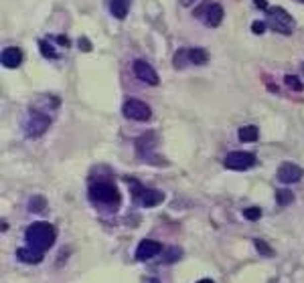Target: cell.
<instances>
[{
	"label": "cell",
	"mask_w": 304,
	"mask_h": 283,
	"mask_svg": "<svg viewBox=\"0 0 304 283\" xmlns=\"http://www.w3.org/2000/svg\"><path fill=\"white\" fill-rule=\"evenodd\" d=\"M284 81H286V85L290 87L292 91H302L304 89V85H302V81L296 77V75H286L284 77Z\"/></svg>",
	"instance_id": "obj_19"
},
{
	"label": "cell",
	"mask_w": 304,
	"mask_h": 283,
	"mask_svg": "<svg viewBox=\"0 0 304 283\" xmlns=\"http://www.w3.org/2000/svg\"><path fill=\"white\" fill-rule=\"evenodd\" d=\"M162 251V245L158 241H152V239H144V241H140L138 249H136V259L138 261H146L150 257H154Z\"/></svg>",
	"instance_id": "obj_9"
},
{
	"label": "cell",
	"mask_w": 304,
	"mask_h": 283,
	"mask_svg": "<svg viewBox=\"0 0 304 283\" xmlns=\"http://www.w3.org/2000/svg\"><path fill=\"white\" fill-rule=\"evenodd\" d=\"M134 75H136L140 81L148 83V85H158V75H156V71L152 69V65H148V63L142 61V59L134 61Z\"/></svg>",
	"instance_id": "obj_8"
},
{
	"label": "cell",
	"mask_w": 304,
	"mask_h": 283,
	"mask_svg": "<svg viewBox=\"0 0 304 283\" xmlns=\"http://www.w3.org/2000/svg\"><path fill=\"white\" fill-rule=\"evenodd\" d=\"M223 164L229 170H248L255 164V156L252 152H229Z\"/></svg>",
	"instance_id": "obj_5"
},
{
	"label": "cell",
	"mask_w": 304,
	"mask_h": 283,
	"mask_svg": "<svg viewBox=\"0 0 304 283\" xmlns=\"http://www.w3.org/2000/svg\"><path fill=\"white\" fill-rule=\"evenodd\" d=\"M255 249L262 253V255H266V257H270V255H274V251H272V247L266 243V241H262V239H255Z\"/></svg>",
	"instance_id": "obj_20"
},
{
	"label": "cell",
	"mask_w": 304,
	"mask_h": 283,
	"mask_svg": "<svg viewBox=\"0 0 304 283\" xmlns=\"http://www.w3.org/2000/svg\"><path fill=\"white\" fill-rule=\"evenodd\" d=\"M23 63V53H20L18 47H8L2 51V65L8 69H16Z\"/></svg>",
	"instance_id": "obj_11"
},
{
	"label": "cell",
	"mask_w": 304,
	"mask_h": 283,
	"mask_svg": "<svg viewBox=\"0 0 304 283\" xmlns=\"http://www.w3.org/2000/svg\"><path fill=\"white\" fill-rule=\"evenodd\" d=\"M181 4H183V6H189V4H191V0H181Z\"/></svg>",
	"instance_id": "obj_30"
},
{
	"label": "cell",
	"mask_w": 304,
	"mask_h": 283,
	"mask_svg": "<svg viewBox=\"0 0 304 283\" xmlns=\"http://www.w3.org/2000/svg\"><path fill=\"white\" fill-rule=\"evenodd\" d=\"M276 176H278L280 182H284V184H294V182H298L304 176V170L298 164H294V162H284L278 168Z\"/></svg>",
	"instance_id": "obj_6"
},
{
	"label": "cell",
	"mask_w": 304,
	"mask_h": 283,
	"mask_svg": "<svg viewBox=\"0 0 304 283\" xmlns=\"http://www.w3.org/2000/svg\"><path fill=\"white\" fill-rule=\"evenodd\" d=\"M55 237H57V233H55L53 225H49V223H33L25 233L29 247H33L41 253H45L47 249L53 247Z\"/></svg>",
	"instance_id": "obj_1"
},
{
	"label": "cell",
	"mask_w": 304,
	"mask_h": 283,
	"mask_svg": "<svg viewBox=\"0 0 304 283\" xmlns=\"http://www.w3.org/2000/svg\"><path fill=\"white\" fill-rule=\"evenodd\" d=\"M122 112H124L126 118L136 120V121H148V120L152 118L150 105H146V103L140 101V99H128V101L122 105Z\"/></svg>",
	"instance_id": "obj_4"
},
{
	"label": "cell",
	"mask_w": 304,
	"mask_h": 283,
	"mask_svg": "<svg viewBox=\"0 0 304 283\" xmlns=\"http://www.w3.org/2000/svg\"><path fill=\"white\" fill-rule=\"evenodd\" d=\"M128 6H130V0H112V14L116 16V18H126V14H128Z\"/></svg>",
	"instance_id": "obj_15"
},
{
	"label": "cell",
	"mask_w": 304,
	"mask_h": 283,
	"mask_svg": "<svg viewBox=\"0 0 304 283\" xmlns=\"http://www.w3.org/2000/svg\"><path fill=\"white\" fill-rule=\"evenodd\" d=\"M57 40H59V42H61V45H67V42H69V40H67V39H63V37H59V39H57Z\"/></svg>",
	"instance_id": "obj_27"
},
{
	"label": "cell",
	"mask_w": 304,
	"mask_h": 283,
	"mask_svg": "<svg viewBox=\"0 0 304 283\" xmlns=\"http://www.w3.org/2000/svg\"><path fill=\"white\" fill-rule=\"evenodd\" d=\"M189 61L193 65H205L209 61V55H207V51L203 47H195V49L189 51Z\"/></svg>",
	"instance_id": "obj_14"
},
{
	"label": "cell",
	"mask_w": 304,
	"mask_h": 283,
	"mask_svg": "<svg viewBox=\"0 0 304 283\" xmlns=\"http://www.w3.org/2000/svg\"><path fill=\"white\" fill-rule=\"evenodd\" d=\"M221 20H223V8L219 4H211L209 10H207V14H205V23L209 27H219Z\"/></svg>",
	"instance_id": "obj_13"
},
{
	"label": "cell",
	"mask_w": 304,
	"mask_h": 283,
	"mask_svg": "<svg viewBox=\"0 0 304 283\" xmlns=\"http://www.w3.org/2000/svg\"><path fill=\"white\" fill-rule=\"evenodd\" d=\"M49 125H51L49 116L41 114V112H35V110H31V112L25 116V120H23V129H25V134H27L29 138H39V136H43V134L47 132Z\"/></svg>",
	"instance_id": "obj_2"
},
{
	"label": "cell",
	"mask_w": 304,
	"mask_h": 283,
	"mask_svg": "<svg viewBox=\"0 0 304 283\" xmlns=\"http://www.w3.org/2000/svg\"><path fill=\"white\" fill-rule=\"evenodd\" d=\"M252 31H253L255 35H264L266 23H262V20H255V23H252Z\"/></svg>",
	"instance_id": "obj_22"
},
{
	"label": "cell",
	"mask_w": 304,
	"mask_h": 283,
	"mask_svg": "<svg viewBox=\"0 0 304 283\" xmlns=\"http://www.w3.org/2000/svg\"><path fill=\"white\" fill-rule=\"evenodd\" d=\"M253 2H255V6H257V8H262V10H266V8H268V2H266V0H253Z\"/></svg>",
	"instance_id": "obj_26"
},
{
	"label": "cell",
	"mask_w": 304,
	"mask_h": 283,
	"mask_svg": "<svg viewBox=\"0 0 304 283\" xmlns=\"http://www.w3.org/2000/svg\"><path fill=\"white\" fill-rule=\"evenodd\" d=\"M164 201V194L156 188H144L142 194H140V204L144 208H152V206H156Z\"/></svg>",
	"instance_id": "obj_10"
},
{
	"label": "cell",
	"mask_w": 304,
	"mask_h": 283,
	"mask_svg": "<svg viewBox=\"0 0 304 283\" xmlns=\"http://www.w3.org/2000/svg\"><path fill=\"white\" fill-rule=\"evenodd\" d=\"M244 216H246L248 221H257L259 216H262V210H259L257 206H250V208L244 210Z\"/></svg>",
	"instance_id": "obj_21"
},
{
	"label": "cell",
	"mask_w": 304,
	"mask_h": 283,
	"mask_svg": "<svg viewBox=\"0 0 304 283\" xmlns=\"http://www.w3.org/2000/svg\"><path fill=\"white\" fill-rule=\"evenodd\" d=\"M302 73H304V63H302Z\"/></svg>",
	"instance_id": "obj_31"
},
{
	"label": "cell",
	"mask_w": 304,
	"mask_h": 283,
	"mask_svg": "<svg viewBox=\"0 0 304 283\" xmlns=\"http://www.w3.org/2000/svg\"><path fill=\"white\" fill-rule=\"evenodd\" d=\"M16 257L23 261V263H31V265H37L43 261V253L33 249V247H23V249H18L16 251Z\"/></svg>",
	"instance_id": "obj_12"
},
{
	"label": "cell",
	"mask_w": 304,
	"mask_h": 283,
	"mask_svg": "<svg viewBox=\"0 0 304 283\" xmlns=\"http://www.w3.org/2000/svg\"><path fill=\"white\" fill-rule=\"evenodd\" d=\"M92 199L101 204H118L120 202V192L112 182H96L90 188Z\"/></svg>",
	"instance_id": "obj_3"
},
{
	"label": "cell",
	"mask_w": 304,
	"mask_h": 283,
	"mask_svg": "<svg viewBox=\"0 0 304 283\" xmlns=\"http://www.w3.org/2000/svg\"><path fill=\"white\" fill-rule=\"evenodd\" d=\"M181 257V251L179 249H170L168 253H166V261H168V263H172V261H177Z\"/></svg>",
	"instance_id": "obj_23"
},
{
	"label": "cell",
	"mask_w": 304,
	"mask_h": 283,
	"mask_svg": "<svg viewBox=\"0 0 304 283\" xmlns=\"http://www.w3.org/2000/svg\"><path fill=\"white\" fill-rule=\"evenodd\" d=\"M270 14H272V27H274V31H278L282 35H290L292 16L284 8H280V6H274L270 10Z\"/></svg>",
	"instance_id": "obj_7"
},
{
	"label": "cell",
	"mask_w": 304,
	"mask_h": 283,
	"mask_svg": "<svg viewBox=\"0 0 304 283\" xmlns=\"http://www.w3.org/2000/svg\"><path fill=\"white\" fill-rule=\"evenodd\" d=\"M197 283H215L213 279H201V281H197Z\"/></svg>",
	"instance_id": "obj_28"
},
{
	"label": "cell",
	"mask_w": 304,
	"mask_h": 283,
	"mask_svg": "<svg viewBox=\"0 0 304 283\" xmlns=\"http://www.w3.org/2000/svg\"><path fill=\"white\" fill-rule=\"evenodd\" d=\"M292 201H294V194H292L290 190L282 188V190H278V192H276V202H278L280 206H288Z\"/></svg>",
	"instance_id": "obj_17"
},
{
	"label": "cell",
	"mask_w": 304,
	"mask_h": 283,
	"mask_svg": "<svg viewBox=\"0 0 304 283\" xmlns=\"http://www.w3.org/2000/svg\"><path fill=\"white\" fill-rule=\"evenodd\" d=\"M79 45L83 47L81 51H85V53H88V51H92V42H90L88 39H79Z\"/></svg>",
	"instance_id": "obj_24"
},
{
	"label": "cell",
	"mask_w": 304,
	"mask_h": 283,
	"mask_svg": "<svg viewBox=\"0 0 304 283\" xmlns=\"http://www.w3.org/2000/svg\"><path fill=\"white\" fill-rule=\"evenodd\" d=\"M142 283H158V281H156V279H144Z\"/></svg>",
	"instance_id": "obj_29"
},
{
	"label": "cell",
	"mask_w": 304,
	"mask_h": 283,
	"mask_svg": "<svg viewBox=\"0 0 304 283\" xmlns=\"http://www.w3.org/2000/svg\"><path fill=\"white\" fill-rule=\"evenodd\" d=\"M29 208H31L33 212H43V210L47 208V201L37 194V197H33V199H31V202H29Z\"/></svg>",
	"instance_id": "obj_18"
},
{
	"label": "cell",
	"mask_w": 304,
	"mask_h": 283,
	"mask_svg": "<svg viewBox=\"0 0 304 283\" xmlns=\"http://www.w3.org/2000/svg\"><path fill=\"white\" fill-rule=\"evenodd\" d=\"M41 51H43V55H49V57H55V53H51V51H49V47L45 45V42H41Z\"/></svg>",
	"instance_id": "obj_25"
},
{
	"label": "cell",
	"mask_w": 304,
	"mask_h": 283,
	"mask_svg": "<svg viewBox=\"0 0 304 283\" xmlns=\"http://www.w3.org/2000/svg\"><path fill=\"white\" fill-rule=\"evenodd\" d=\"M240 140L242 142H255L257 140V136H259V132H257V127L255 125H244L242 129H240Z\"/></svg>",
	"instance_id": "obj_16"
}]
</instances>
